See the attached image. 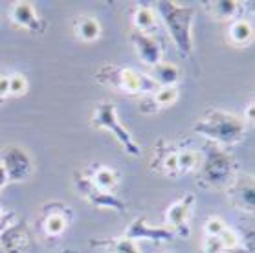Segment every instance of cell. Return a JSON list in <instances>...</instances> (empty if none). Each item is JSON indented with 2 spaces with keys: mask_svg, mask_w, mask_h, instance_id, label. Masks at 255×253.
Returning <instances> with one entry per match:
<instances>
[{
  "mask_svg": "<svg viewBox=\"0 0 255 253\" xmlns=\"http://www.w3.org/2000/svg\"><path fill=\"white\" fill-rule=\"evenodd\" d=\"M0 98L4 101L9 98V79H7V75H0Z\"/></svg>",
  "mask_w": 255,
  "mask_h": 253,
  "instance_id": "f1b7e54d",
  "label": "cell"
},
{
  "mask_svg": "<svg viewBox=\"0 0 255 253\" xmlns=\"http://www.w3.org/2000/svg\"><path fill=\"white\" fill-rule=\"evenodd\" d=\"M0 253H4V252H2V248H0Z\"/></svg>",
  "mask_w": 255,
  "mask_h": 253,
  "instance_id": "d590c367",
  "label": "cell"
},
{
  "mask_svg": "<svg viewBox=\"0 0 255 253\" xmlns=\"http://www.w3.org/2000/svg\"><path fill=\"white\" fill-rule=\"evenodd\" d=\"M163 253H173V252H163Z\"/></svg>",
  "mask_w": 255,
  "mask_h": 253,
  "instance_id": "e575fe53",
  "label": "cell"
},
{
  "mask_svg": "<svg viewBox=\"0 0 255 253\" xmlns=\"http://www.w3.org/2000/svg\"><path fill=\"white\" fill-rule=\"evenodd\" d=\"M74 219V211L63 202H50L42 207L39 230L46 239H57L66 231L68 224Z\"/></svg>",
  "mask_w": 255,
  "mask_h": 253,
  "instance_id": "8992f818",
  "label": "cell"
},
{
  "mask_svg": "<svg viewBox=\"0 0 255 253\" xmlns=\"http://www.w3.org/2000/svg\"><path fill=\"white\" fill-rule=\"evenodd\" d=\"M193 130L206 138V141H213L217 145L239 143L246 136V123L239 116L230 114L226 110L211 109L195 121Z\"/></svg>",
  "mask_w": 255,
  "mask_h": 253,
  "instance_id": "3957f363",
  "label": "cell"
},
{
  "mask_svg": "<svg viewBox=\"0 0 255 253\" xmlns=\"http://www.w3.org/2000/svg\"><path fill=\"white\" fill-rule=\"evenodd\" d=\"M228 39L233 46L244 48L254 42V26L246 18H235L228 24Z\"/></svg>",
  "mask_w": 255,
  "mask_h": 253,
  "instance_id": "d6986e66",
  "label": "cell"
},
{
  "mask_svg": "<svg viewBox=\"0 0 255 253\" xmlns=\"http://www.w3.org/2000/svg\"><path fill=\"white\" fill-rule=\"evenodd\" d=\"M130 40H132L136 53H138L139 61L147 66H156L158 63H162L163 48L160 44V40L152 35L139 33V31H130Z\"/></svg>",
  "mask_w": 255,
  "mask_h": 253,
  "instance_id": "9a60e30c",
  "label": "cell"
},
{
  "mask_svg": "<svg viewBox=\"0 0 255 253\" xmlns=\"http://www.w3.org/2000/svg\"><path fill=\"white\" fill-rule=\"evenodd\" d=\"M208 13L215 20H221V22H233L235 18H241L243 9H241V2L237 0H209L204 4Z\"/></svg>",
  "mask_w": 255,
  "mask_h": 253,
  "instance_id": "ac0fdd59",
  "label": "cell"
},
{
  "mask_svg": "<svg viewBox=\"0 0 255 253\" xmlns=\"http://www.w3.org/2000/svg\"><path fill=\"white\" fill-rule=\"evenodd\" d=\"M198 182L206 187H224L237 176V161L222 145L206 141L200 152V165L197 169Z\"/></svg>",
  "mask_w": 255,
  "mask_h": 253,
  "instance_id": "7a4b0ae2",
  "label": "cell"
},
{
  "mask_svg": "<svg viewBox=\"0 0 255 253\" xmlns=\"http://www.w3.org/2000/svg\"><path fill=\"white\" fill-rule=\"evenodd\" d=\"M94 77L105 87L128 96H147L158 88L149 74L138 72L128 66H120V64H103Z\"/></svg>",
  "mask_w": 255,
  "mask_h": 253,
  "instance_id": "277c9868",
  "label": "cell"
},
{
  "mask_svg": "<svg viewBox=\"0 0 255 253\" xmlns=\"http://www.w3.org/2000/svg\"><path fill=\"white\" fill-rule=\"evenodd\" d=\"M74 33L79 40L94 42L101 37V24L92 15H81L74 20Z\"/></svg>",
  "mask_w": 255,
  "mask_h": 253,
  "instance_id": "ffe728a7",
  "label": "cell"
},
{
  "mask_svg": "<svg viewBox=\"0 0 255 253\" xmlns=\"http://www.w3.org/2000/svg\"><path fill=\"white\" fill-rule=\"evenodd\" d=\"M224 228H226V224L219 217H209L204 224V233H206V237H219Z\"/></svg>",
  "mask_w": 255,
  "mask_h": 253,
  "instance_id": "484cf974",
  "label": "cell"
},
{
  "mask_svg": "<svg viewBox=\"0 0 255 253\" xmlns=\"http://www.w3.org/2000/svg\"><path fill=\"white\" fill-rule=\"evenodd\" d=\"M33 246V237L24 222L17 220L0 235V248L4 253H29Z\"/></svg>",
  "mask_w": 255,
  "mask_h": 253,
  "instance_id": "4fadbf2b",
  "label": "cell"
},
{
  "mask_svg": "<svg viewBox=\"0 0 255 253\" xmlns=\"http://www.w3.org/2000/svg\"><path fill=\"white\" fill-rule=\"evenodd\" d=\"M0 165L6 171L7 182H15V184L28 180L31 176V171H33L31 156L15 145L4 147L0 150Z\"/></svg>",
  "mask_w": 255,
  "mask_h": 253,
  "instance_id": "52a82bcc",
  "label": "cell"
},
{
  "mask_svg": "<svg viewBox=\"0 0 255 253\" xmlns=\"http://www.w3.org/2000/svg\"><path fill=\"white\" fill-rule=\"evenodd\" d=\"M132 22L134 31L151 35L158 26V17L154 9H152V6H149V4H138V7L132 13Z\"/></svg>",
  "mask_w": 255,
  "mask_h": 253,
  "instance_id": "44dd1931",
  "label": "cell"
},
{
  "mask_svg": "<svg viewBox=\"0 0 255 253\" xmlns=\"http://www.w3.org/2000/svg\"><path fill=\"white\" fill-rule=\"evenodd\" d=\"M228 196L232 206L241 209L243 213L254 215L255 211V195H254V178L252 176H244V174H237L232 180V184L226 187Z\"/></svg>",
  "mask_w": 255,
  "mask_h": 253,
  "instance_id": "8fae6325",
  "label": "cell"
},
{
  "mask_svg": "<svg viewBox=\"0 0 255 253\" xmlns=\"http://www.w3.org/2000/svg\"><path fill=\"white\" fill-rule=\"evenodd\" d=\"M92 248H105L109 253H141L138 244L127 237H118V239H92Z\"/></svg>",
  "mask_w": 255,
  "mask_h": 253,
  "instance_id": "7402d4cb",
  "label": "cell"
},
{
  "mask_svg": "<svg viewBox=\"0 0 255 253\" xmlns=\"http://www.w3.org/2000/svg\"><path fill=\"white\" fill-rule=\"evenodd\" d=\"M200 165V152L193 149H180L178 150V171L180 174L197 171Z\"/></svg>",
  "mask_w": 255,
  "mask_h": 253,
  "instance_id": "cb8c5ba5",
  "label": "cell"
},
{
  "mask_svg": "<svg viewBox=\"0 0 255 253\" xmlns=\"http://www.w3.org/2000/svg\"><path fill=\"white\" fill-rule=\"evenodd\" d=\"M13 222H17V215L13 213V211H4V209L0 207V235H2Z\"/></svg>",
  "mask_w": 255,
  "mask_h": 253,
  "instance_id": "83f0119b",
  "label": "cell"
},
{
  "mask_svg": "<svg viewBox=\"0 0 255 253\" xmlns=\"http://www.w3.org/2000/svg\"><path fill=\"white\" fill-rule=\"evenodd\" d=\"M64 253H77V252H64Z\"/></svg>",
  "mask_w": 255,
  "mask_h": 253,
  "instance_id": "836d02e7",
  "label": "cell"
},
{
  "mask_svg": "<svg viewBox=\"0 0 255 253\" xmlns=\"http://www.w3.org/2000/svg\"><path fill=\"white\" fill-rule=\"evenodd\" d=\"M176 99H178V87L176 85L174 87H158L151 94L143 96L139 109L145 114H154L158 110L167 109L173 103H176Z\"/></svg>",
  "mask_w": 255,
  "mask_h": 253,
  "instance_id": "2e32d148",
  "label": "cell"
},
{
  "mask_svg": "<svg viewBox=\"0 0 255 253\" xmlns=\"http://www.w3.org/2000/svg\"><path fill=\"white\" fill-rule=\"evenodd\" d=\"M74 184H76L77 191H79L92 206L114 209V211L120 215H123L127 211V204H125V202L120 200L114 193H109V191H103V189H99V187H96V185L85 176L83 171H76V173H74Z\"/></svg>",
  "mask_w": 255,
  "mask_h": 253,
  "instance_id": "ba28073f",
  "label": "cell"
},
{
  "mask_svg": "<svg viewBox=\"0 0 255 253\" xmlns=\"http://www.w3.org/2000/svg\"><path fill=\"white\" fill-rule=\"evenodd\" d=\"M222 242L219 237H204L202 242V253H221L222 252Z\"/></svg>",
  "mask_w": 255,
  "mask_h": 253,
  "instance_id": "4316f807",
  "label": "cell"
},
{
  "mask_svg": "<svg viewBox=\"0 0 255 253\" xmlns=\"http://www.w3.org/2000/svg\"><path fill=\"white\" fill-rule=\"evenodd\" d=\"M90 125H92L94 128L109 130L111 134H114V138H116L118 143L125 149V152H128L130 156H139L141 150H139V147L136 145V141H134V138L130 136V132L120 123V120H118V110L112 103H109V101L99 103L92 112Z\"/></svg>",
  "mask_w": 255,
  "mask_h": 253,
  "instance_id": "5b68a950",
  "label": "cell"
},
{
  "mask_svg": "<svg viewBox=\"0 0 255 253\" xmlns=\"http://www.w3.org/2000/svg\"><path fill=\"white\" fill-rule=\"evenodd\" d=\"M9 18H11V22L15 26L26 29V31H29V33L33 35H42L48 28L46 20H42L37 15L35 6L31 2H28V0H18V2H15L9 7Z\"/></svg>",
  "mask_w": 255,
  "mask_h": 253,
  "instance_id": "30bf717a",
  "label": "cell"
},
{
  "mask_svg": "<svg viewBox=\"0 0 255 253\" xmlns=\"http://www.w3.org/2000/svg\"><path fill=\"white\" fill-rule=\"evenodd\" d=\"M152 79L158 87H174L180 79V70L176 64L171 63H158L156 66H152Z\"/></svg>",
  "mask_w": 255,
  "mask_h": 253,
  "instance_id": "603a6c76",
  "label": "cell"
},
{
  "mask_svg": "<svg viewBox=\"0 0 255 253\" xmlns=\"http://www.w3.org/2000/svg\"><path fill=\"white\" fill-rule=\"evenodd\" d=\"M178 147L169 143L167 139H160L154 145L152 152L151 169L154 173H160L163 176H180L178 171Z\"/></svg>",
  "mask_w": 255,
  "mask_h": 253,
  "instance_id": "7c38bea8",
  "label": "cell"
},
{
  "mask_svg": "<svg viewBox=\"0 0 255 253\" xmlns=\"http://www.w3.org/2000/svg\"><path fill=\"white\" fill-rule=\"evenodd\" d=\"M7 184V176H6V171L2 169V165H0V191H2V187Z\"/></svg>",
  "mask_w": 255,
  "mask_h": 253,
  "instance_id": "4dcf8cb0",
  "label": "cell"
},
{
  "mask_svg": "<svg viewBox=\"0 0 255 253\" xmlns=\"http://www.w3.org/2000/svg\"><path fill=\"white\" fill-rule=\"evenodd\" d=\"M254 101H250V107H248V116H250V121L254 120Z\"/></svg>",
  "mask_w": 255,
  "mask_h": 253,
  "instance_id": "1f68e13d",
  "label": "cell"
},
{
  "mask_svg": "<svg viewBox=\"0 0 255 253\" xmlns=\"http://www.w3.org/2000/svg\"><path fill=\"white\" fill-rule=\"evenodd\" d=\"M2 103H4V99H2V98H0V105H2Z\"/></svg>",
  "mask_w": 255,
  "mask_h": 253,
  "instance_id": "d6a6232c",
  "label": "cell"
},
{
  "mask_svg": "<svg viewBox=\"0 0 255 253\" xmlns=\"http://www.w3.org/2000/svg\"><path fill=\"white\" fill-rule=\"evenodd\" d=\"M9 79V98H22L24 94H28L29 83L28 77L24 74H11L7 75Z\"/></svg>",
  "mask_w": 255,
  "mask_h": 253,
  "instance_id": "d4e9b609",
  "label": "cell"
},
{
  "mask_svg": "<svg viewBox=\"0 0 255 253\" xmlns=\"http://www.w3.org/2000/svg\"><path fill=\"white\" fill-rule=\"evenodd\" d=\"M221 253H254L252 250H250L246 244H239V246H233V248H222V252Z\"/></svg>",
  "mask_w": 255,
  "mask_h": 253,
  "instance_id": "f546056e",
  "label": "cell"
},
{
  "mask_svg": "<svg viewBox=\"0 0 255 253\" xmlns=\"http://www.w3.org/2000/svg\"><path fill=\"white\" fill-rule=\"evenodd\" d=\"M156 17L167 28L180 57H191L193 53V20H195V7L184 6L171 0H158L152 4Z\"/></svg>",
  "mask_w": 255,
  "mask_h": 253,
  "instance_id": "6da1fadb",
  "label": "cell"
},
{
  "mask_svg": "<svg viewBox=\"0 0 255 253\" xmlns=\"http://www.w3.org/2000/svg\"><path fill=\"white\" fill-rule=\"evenodd\" d=\"M85 176H87L90 182H92L96 187L103 191H112L116 189L118 184H120V174H118L116 169H111L107 165H99V163H92V165L83 171Z\"/></svg>",
  "mask_w": 255,
  "mask_h": 253,
  "instance_id": "e0dca14e",
  "label": "cell"
},
{
  "mask_svg": "<svg viewBox=\"0 0 255 253\" xmlns=\"http://www.w3.org/2000/svg\"><path fill=\"white\" fill-rule=\"evenodd\" d=\"M193 206H195V195H184L180 200L173 202L165 211V222H167L169 230L174 235L187 239L191 235L189 230V217H191Z\"/></svg>",
  "mask_w": 255,
  "mask_h": 253,
  "instance_id": "9c48e42d",
  "label": "cell"
},
{
  "mask_svg": "<svg viewBox=\"0 0 255 253\" xmlns=\"http://www.w3.org/2000/svg\"><path fill=\"white\" fill-rule=\"evenodd\" d=\"M127 239L130 241H154V242H163V241H173L174 233L169 228H154V226H149L147 224V217H138V219H134L130 224L127 226V230H125V235Z\"/></svg>",
  "mask_w": 255,
  "mask_h": 253,
  "instance_id": "5bb4252c",
  "label": "cell"
}]
</instances>
